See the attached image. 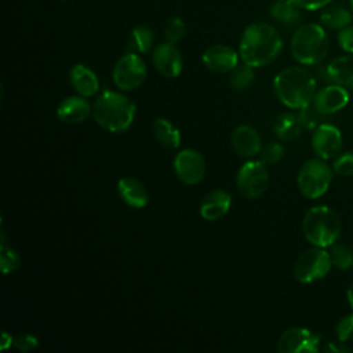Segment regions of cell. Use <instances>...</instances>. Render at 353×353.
<instances>
[{"mask_svg":"<svg viewBox=\"0 0 353 353\" xmlns=\"http://www.w3.org/2000/svg\"><path fill=\"white\" fill-rule=\"evenodd\" d=\"M283 50V39L279 30L265 22L248 25L240 39V59L252 66L262 68L272 63Z\"/></svg>","mask_w":353,"mask_h":353,"instance_id":"cell-1","label":"cell"},{"mask_svg":"<svg viewBox=\"0 0 353 353\" xmlns=\"http://www.w3.org/2000/svg\"><path fill=\"white\" fill-rule=\"evenodd\" d=\"M316 87V77L302 66L284 68L273 79L274 95L290 109H302L312 103Z\"/></svg>","mask_w":353,"mask_h":353,"instance_id":"cell-2","label":"cell"},{"mask_svg":"<svg viewBox=\"0 0 353 353\" xmlns=\"http://www.w3.org/2000/svg\"><path fill=\"white\" fill-rule=\"evenodd\" d=\"M135 103L121 92L103 91L92 103L95 123L109 132L128 130L135 119Z\"/></svg>","mask_w":353,"mask_h":353,"instance_id":"cell-3","label":"cell"},{"mask_svg":"<svg viewBox=\"0 0 353 353\" xmlns=\"http://www.w3.org/2000/svg\"><path fill=\"white\" fill-rule=\"evenodd\" d=\"M328 47V36L321 23H303L298 26L290 41L292 58L305 66L321 63L327 57Z\"/></svg>","mask_w":353,"mask_h":353,"instance_id":"cell-4","label":"cell"},{"mask_svg":"<svg viewBox=\"0 0 353 353\" xmlns=\"http://www.w3.org/2000/svg\"><path fill=\"white\" fill-rule=\"evenodd\" d=\"M305 239L314 247H331L341 234L338 215L327 205H314L306 211L302 219Z\"/></svg>","mask_w":353,"mask_h":353,"instance_id":"cell-5","label":"cell"},{"mask_svg":"<svg viewBox=\"0 0 353 353\" xmlns=\"http://www.w3.org/2000/svg\"><path fill=\"white\" fill-rule=\"evenodd\" d=\"M332 172L334 170L320 157L306 160L296 175L299 192L307 199L321 197L332 182Z\"/></svg>","mask_w":353,"mask_h":353,"instance_id":"cell-6","label":"cell"},{"mask_svg":"<svg viewBox=\"0 0 353 353\" xmlns=\"http://www.w3.org/2000/svg\"><path fill=\"white\" fill-rule=\"evenodd\" d=\"M332 268L330 252L321 247L305 250L296 259L294 266V277L296 281L309 284L324 279Z\"/></svg>","mask_w":353,"mask_h":353,"instance_id":"cell-7","label":"cell"},{"mask_svg":"<svg viewBox=\"0 0 353 353\" xmlns=\"http://www.w3.org/2000/svg\"><path fill=\"white\" fill-rule=\"evenodd\" d=\"M146 63L137 52L124 54L112 72L113 83L121 91H132L141 87L146 79Z\"/></svg>","mask_w":353,"mask_h":353,"instance_id":"cell-8","label":"cell"},{"mask_svg":"<svg viewBox=\"0 0 353 353\" xmlns=\"http://www.w3.org/2000/svg\"><path fill=\"white\" fill-rule=\"evenodd\" d=\"M236 185L245 199L261 197L269 185V171L262 160H248L237 171Z\"/></svg>","mask_w":353,"mask_h":353,"instance_id":"cell-9","label":"cell"},{"mask_svg":"<svg viewBox=\"0 0 353 353\" xmlns=\"http://www.w3.org/2000/svg\"><path fill=\"white\" fill-rule=\"evenodd\" d=\"M319 349L320 335L305 327H291L277 341L279 353H314Z\"/></svg>","mask_w":353,"mask_h":353,"instance_id":"cell-10","label":"cell"},{"mask_svg":"<svg viewBox=\"0 0 353 353\" xmlns=\"http://www.w3.org/2000/svg\"><path fill=\"white\" fill-rule=\"evenodd\" d=\"M174 171L186 185L199 183L205 175V160L196 149H183L174 159Z\"/></svg>","mask_w":353,"mask_h":353,"instance_id":"cell-11","label":"cell"},{"mask_svg":"<svg viewBox=\"0 0 353 353\" xmlns=\"http://www.w3.org/2000/svg\"><path fill=\"white\" fill-rule=\"evenodd\" d=\"M343 138L338 127L330 123H321L312 135V149L323 160H330L339 154Z\"/></svg>","mask_w":353,"mask_h":353,"instance_id":"cell-12","label":"cell"},{"mask_svg":"<svg viewBox=\"0 0 353 353\" xmlns=\"http://www.w3.org/2000/svg\"><path fill=\"white\" fill-rule=\"evenodd\" d=\"M152 61L156 70L164 77L174 79L178 77L182 72V55L172 43L164 41L157 44L153 50Z\"/></svg>","mask_w":353,"mask_h":353,"instance_id":"cell-13","label":"cell"},{"mask_svg":"<svg viewBox=\"0 0 353 353\" xmlns=\"http://www.w3.org/2000/svg\"><path fill=\"white\" fill-rule=\"evenodd\" d=\"M239 52L225 44H214L201 55L203 65L215 73H230L239 65Z\"/></svg>","mask_w":353,"mask_h":353,"instance_id":"cell-14","label":"cell"},{"mask_svg":"<svg viewBox=\"0 0 353 353\" xmlns=\"http://www.w3.org/2000/svg\"><path fill=\"white\" fill-rule=\"evenodd\" d=\"M349 92L343 85L331 83L319 90L313 98V105L323 114H332L342 110L349 103Z\"/></svg>","mask_w":353,"mask_h":353,"instance_id":"cell-15","label":"cell"},{"mask_svg":"<svg viewBox=\"0 0 353 353\" xmlns=\"http://www.w3.org/2000/svg\"><path fill=\"white\" fill-rule=\"evenodd\" d=\"M230 145L236 154L241 157H254L262 150V141L258 131L247 124L237 125L233 130Z\"/></svg>","mask_w":353,"mask_h":353,"instance_id":"cell-16","label":"cell"},{"mask_svg":"<svg viewBox=\"0 0 353 353\" xmlns=\"http://www.w3.org/2000/svg\"><path fill=\"white\" fill-rule=\"evenodd\" d=\"M92 113V106L83 95H70L63 98L58 108L57 116L66 124H80Z\"/></svg>","mask_w":353,"mask_h":353,"instance_id":"cell-17","label":"cell"},{"mask_svg":"<svg viewBox=\"0 0 353 353\" xmlns=\"http://www.w3.org/2000/svg\"><path fill=\"white\" fill-rule=\"evenodd\" d=\"M232 205V197L226 190L216 189L207 193L200 203V215L205 221H216L228 214Z\"/></svg>","mask_w":353,"mask_h":353,"instance_id":"cell-18","label":"cell"},{"mask_svg":"<svg viewBox=\"0 0 353 353\" xmlns=\"http://www.w3.org/2000/svg\"><path fill=\"white\" fill-rule=\"evenodd\" d=\"M117 192L123 201L132 208H143L149 203V193L145 185L132 176L117 181Z\"/></svg>","mask_w":353,"mask_h":353,"instance_id":"cell-19","label":"cell"},{"mask_svg":"<svg viewBox=\"0 0 353 353\" xmlns=\"http://www.w3.org/2000/svg\"><path fill=\"white\" fill-rule=\"evenodd\" d=\"M70 84L79 95L85 98L94 97L99 91V80L94 70L83 63H76L69 72Z\"/></svg>","mask_w":353,"mask_h":353,"instance_id":"cell-20","label":"cell"},{"mask_svg":"<svg viewBox=\"0 0 353 353\" xmlns=\"http://www.w3.org/2000/svg\"><path fill=\"white\" fill-rule=\"evenodd\" d=\"M331 83L353 90V54H346L332 59L327 65Z\"/></svg>","mask_w":353,"mask_h":353,"instance_id":"cell-21","label":"cell"},{"mask_svg":"<svg viewBox=\"0 0 353 353\" xmlns=\"http://www.w3.org/2000/svg\"><path fill=\"white\" fill-rule=\"evenodd\" d=\"M270 17L281 26L292 28L301 21V8L292 0H276L270 7Z\"/></svg>","mask_w":353,"mask_h":353,"instance_id":"cell-22","label":"cell"},{"mask_svg":"<svg viewBox=\"0 0 353 353\" xmlns=\"http://www.w3.org/2000/svg\"><path fill=\"white\" fill-rule=\"evenodd\" d=\"M273 130L280 139L295 141L296 138H299V135L303 130V125L299 119V114L285 112V113H281L277 116V119L274 120V124H273Z\"/></svg>","mask_w":353,"mask_h":353,"instance_id":"cell-23","label":"cell"},{"mask_svg":"<svg viewBox=\"0 0 353 353\" xmlns=\"http://www.w3.org/2000/svg\"><path fill=\"white\" fill-rule=\"evenodd\" d=\"M153 132L157 142L167 149H176L181 145L179 130L164 117H157L153 121Z\"/></svg>","mask_w":353,"mask_h":353,"instance_id":"cell-24","label":"cell"},{"mask_svg":"<svg viewBox=\"0 0 353 353\" xmlns=\"http://www.w3.org/2000/svg\"><path fill=\"white\" fill-rule=\"evenodd\" d=\"M353 21V11L347 10L343 6H330L320 15V23L324 28L339 30Z\"/></svg>","mask_w":353,"mask_h":353,"instance_id":"cell-25","label":"cell"},{"mask_svg":"<svg viewBox=\"0 0 353 353\" xmlns=\"http://www.w3.org/2000/svg\"><path fill=\"white\" fill-rule=\"evenodd\" d=\"M153 40H154V36H153L152 29L148 26H143V25H138L130 33L127 50H128V52L146 54L148 51L152 50Z\"/></svg>","mask_w":353,"mask_h":353,"instance_id":"cell-26","label":"cell"},{"mask_svg":"<svg viewBox=\"0 0 353 353\" xmlns=\"http://www.w3.org/2000/svg\"><path fill=\"white\" fill-rule=\"evenodd\" d=\"M255 74H254V68L247 65V63H239L232 72L229 77V84L233 90L236 91H247L252 83H254Z\"/></svg>","mask_w":353,"mask_h":353,"instance_id":"cell-27","label":"cell"},{"mask_svg":"<svg viewBox=\"0 0 353 353\" xmlns=\"http://www.w3.org/2000/svg\"><path fill=\"white\" fill-rule=\"evenodd\" d=\"M330 258L332 262V266L346 270L353 266V250L346 244H332L330 251Z\"/></svg>","mask_w":353,"mask_h":353,"instance_id":"cell-28","label":"cell"},{"mask_svg":"<svg viewBox=\"0 0 353 353\" xmlns=\"http://www.w3.org/2000/svg\"><path fill=\"white\" fill-rule=\"evenodd\" d=\"M19 265H21V256L18 255V252L14 248L8 247L6 241H3L0 245V268L3 274H8L17 270Z\"/></svg>","mask_w":353,"mask_h":353,"instance_id":"cell-29","label":"cell"},{"mask_svg":"<svg viewBox=\"0 0 353 353\" xmlns=\"http://www.w3.org/2000/svg\"><path fill=\"white\" fill-rule=\"evenodd\" d=\"M185 32H186V26L183 19L179 17H172L171 19H168V22L164 26L165 41L175 44L185 36Z\"/></svg>","mask_w":353,"mask_h":353,"instance_id":"cell-30","label":"cell"},{"mask_svg":"<svg viewBox=\"0 0 353 353\" xmlns=\"http://www.w3.org/2000/svg\"><path fill=\"white\" fill-rule=\"evenodd\" d=\"M299 119H301V121H302V125H303V128L305 130H309V131H312V130H316L321 123H320V120H321V116H324L323 113H320L319 110H317V108L313 105V102L312 103H309V105H306V106H303L302 109H299Z\"/></svg>","mask_w":353,"mask_h":353,"instance_id":"cell-31","label":"cell"},{"mask_svg":"<svg viewBox=\"0 0 353 353\" xmlns=\"http://www.w3.org/2000/svg\"><path fill=\"white\" fill-rule=\"evenodd\" d=\"M332 170L341 176H353V150L339 154L332 163Z\"/></svg>","mask_w":353,"mask_h":353,"instance_id":"cell-32","label":"cell"},{"mask_svg":"<svg viewBox=\"0 0 353 353\" xmlns=\"http://www.w3.org/2000/svg\"><path fill=\"white\" fill-rule=\"evenodd\" d=\"M284 156V148L279 142H269L261 150V160L265 164H276Z\"/></svg>","mask_w":353,"mask_h":353,"instance_id":"cell-33","label":"cell"},{"mask_svg":"<svg viewBox=\"0 0 353 353\" xmlns=\"http://www.w3.org/2000/svg\"><path fill=\"white\" fill-rule=\"evenodd\" d=\"M335 334L338 341L349 342L353 339V313L343 316L335 325Z\"/></svg>","mask_w":353,"mask_h":353,"instance_id":"cell-34","label":"cell"},{"mask_svg":"<svg viewBox=\"0 0 353 353\" xmlns=\"http://www.w3.org/2000/svg\"><path fill=\"white\" fill-rule=\"evenodd\" d=\"M336 41L342 51H345L346 54H353V25L352 23L338 30Z\"/></svg>","mask_w":353,"mask_h":353,"instance_id":"cell-35","label":"cell"},{"mask_svg":"<svg viewBox=\"0 0 353 353\" xmlns=\"http://www.w3.org/2000/svg\"><path fill=\"white\" fill-rule=\"evenodd\" d=\"M39 345V339L32 334H19L14 338V346L21 352L33 350Z\"/></svg>","mask_w":353,"mask_h":353,"instance_id":"cell-36","label":"cell"},{"mask_svg":"<svg viewBox=\"0 0 353 353\" xmlns=\"http://www.w3.org/2000/svg\"><path fill=\"white\" fill-rule=\"evenodd\" d=\"M301 10L316 11L320 8H325L332 0H292Z\"/></svg>","mask_w":353,"mask_h":353,"instance_id":"cell-37","label":"cell"},{"mask_svg":"<svg viewBox=\"0 0 353 353\" xmlns=\"http://www.w3.org/2000/svg\"><path fill=\"white\" fill-rule=\"evenodd\" d=\"M352 349L345 345V342L339 341V342H328L325 346H324V352H330V353H347L350 352Z\"/></svg>","mask_w":353,"mask_h":353,"instance_id":"cell-38","label":"cell"},{"mask_svg":"<svg viewBox=\"0 0 353 353\" xmlns=\"http://www.w3.org/2000/svg\"><path fill=\"white\" fill-rule=\"evenodd\" d=\"M11 345H14V338L8 334V332H3L1 334V343H0V349L6 350L7 347H10Z\"/></svg>","mask_w":353,"mask_h":353,"instance_id":"cell-39","label":"cell"},{"mask_svg":"<svg viewBox=\"0 0 353 353\" xmlns=\"http://www.w3.org/2000/svg\"><path fill=\"white\" fill-rule=\"evenodd\" d=\"M346 298H347V302L353 310V281L349 284L347 287V291H346Z\"/></svg>","mask_w":353,"mask_h":353,"instance_id":"cell-40","label":"cell"},{"mask_svg":"<svg viewBox=\"0 0 353 353\" xmlns=\"http://www.w3.org/2000/svg\"><path fill=\"white\" fill-rule=\"evenodd\" d=\"M350 7H352V11H353V0H350Z\"/></svg>","mask_w":353,"mask_h":353,"instance_id":"cell-41","label":"cell"}]
</instances>
